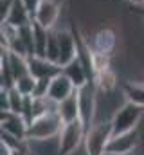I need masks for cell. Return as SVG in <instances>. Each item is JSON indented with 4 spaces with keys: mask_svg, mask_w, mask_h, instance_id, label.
I'll use <instances>...</instances> for the list:
<instances>
[{
    "mask_svg": "<svg viewBox=\"0 0 144 155\" xmlns=\"http://www.w3.org/2000/svg\"><path fill=\"white\" fill-rule=\"evenodd\" d=\"M61 71L70 78V81L76 85V88H79V87L87 85L88 81H92L90 76H88V72H87V69H85V65L81 63V60H79V58L72 60L70 63H69V65H65Z\"/></svg>",
    "mask_w": 144,
    "mask_h": 155,
    "instance_id": "cell-14",
    "label": "cell"
},
{
    "mask_svg": "<svg viewBox=\"0 0 144 155\" xmlns=\"http://www.w3.org/2000/svg\"><path fill=\"white\" fill-rule=\"evenodd\" d=\"M63 124L65 123L61 121L58 110H51V112L36 117V119H33L29 123L27 139H49V137H56V135L61 134Z\"/></svg>",
    "mask_w": 144,
    "mask_h": 155,
    "instance_id": "cell-2",
    "label": "cell"
},
{
    "mask_svg": "<svg viewBox=\"0 0 144 155\" xmlns=\"http://www.w3.org/2000/svg\"><path fill=\"white\" fill-rule=\"evenodd\" d=\"M76 90H77V88H76V85L70 81V78L61 71L60 74H56V76L51 79L47 97L52 99L54 103H61L63 99H67L69 96H72Z\"/></svg>",
    "mask_w": 144,
    "mask_h": 155,
    "instance_id": "cell-10",
    "label": "cell"
},
{
    "mask_svg": "<svg viewBox=\"0 0 144 155\" xmlns=\"http://www.w3.org/2000/svg\"><path fill=\"white\" fill-rule=\"evenodd\" d=\"M94 85H96L97 92H101V94L117 92V88H119V76H117L115 69L110 67V69H105V71L96 72V76H94Z\"/></svg>",
    "mask_w": 144,
    "mask_h": 155,
    "instance_id": "cell-12",
    "label": "cell"
},
{
    "mask_svg": "<svg viewBox=\"0 0 144 155\" xmlns=\"http://www.w3.org/2000/svg\"><path fill=\"white\" fill-rule=\"evenodd\" d=\"M121 90H123V97L126 101L135 103L139 107H144V81H141V79L124 81Z\"/></svg>",
    "mask_w": 144,
    "mask_h": 155,
    "instance_id": "cell-15",
    "label": "cell"
},
{
    "mask_svg": "<svg viewBox=\"0 0 144 155\" xmlns=\"http://www.w3.org/2000/svg\"><path fill=\"white\" fill-rule=\"evenodd\" d=\"M141 137H139V128L112 135L106 144L105 155H133L135 150L139 148Z\"/></svg>",
    "mask_w": 144,
    "mask_h": 155,
    "instance_id": "cell-6",
    "label": "cell"
},
{
    "mask_svg": "<svg viewBox=\"0 0 144 155\" xmlns=\"http://www.w3.org/2000/svg\"><path fill=\"white\" fill-rule=\"evenodd\" d=\"M36 83H38V79H36L31 72H27V74H24V76L16 78L13 87H15L20 94H24V96H34Z\"/></svg>",
    "mask_w": 144,
    "mask_h": 155,
    "instance_id": "cell-18",
    "label": "cell"
},
{
    "mask_svg": "<svg viewBox=\"0 0 144 155\" xmlns=\"http://www.w3.org/2000/svg\"><path fill=\"white\" fill-rule=\"evenodd\" d=\"M88 41L90 49L96 52H105V54H112L117 51L119 47V38H117V31L110 25H101L97 27L90 38H85Z\"/></svg>",
    "mask_w": 144,
    "mask_h": 155,
    "instance_id": "cell-7",
    "label": "cell"
},
{
    "mask_svg": "<svg viewBox=\"0 0 144 155\" xmlns=\"http://www.w3.org/2000/svg\"><path fill=\"white\" fill-rule=\"evenodd\" d=\"M61 9H63L61 0H41L38 9H36L34 16H33V20L38 22L40 25L47 27V29H54V27H58Z\"/></svg>",
    "mask_w": 144,
    "mask_h": 155,
    "instance_id": "cell-8",
    "label": "cell"
},
{
    "mask_svg": "<svg viewBox=\"0 0 144 155\" xmlns=\"http://www.w3.org/2000/svg\"><path fill=\"white\" fill-rule=\"evenodd\" d=\"M142 116H144V107H139V105L130 103V101L121 103V107L110 117V121H112V135L124 134V132L139 128Z\"/></svg>",
    "mask_w": 144,
    "mask_h": 155,
    "instance_id": "cell-1",
    "label": "cell"
},
{
    "mask_svg": "<svg viewBox=\"0 0 144 155\" xmlns=\"http://www.w3.org/2000/svg\"><path fill=\"white\" fill-rule=\"evenodd\" d=\"M22 2H24V5L27 7V11L31 13V16H34L36 9H38V5H40L41 0H22Z\"/></svg>",
    "mask_w": 144,
    "mask_h": 155,
    "instance_id": "cell-20",
    "label": "cell"
},
{
    "mask_svg": "<svg viewBox=\"0 0 144 155\" xmlns=\"http://www.w3.org/2000/svg\"><path fill=\"white\" fill-rule=\"evenodd\" d=\"M27 130H29V123L25 121L24 116L13 114V112H2V132L4 134H9L16 141H25Z\"/></svg>",
    "mask_w": 144,
    "mask_h": 155,
    "instance_id": "cell-9",
    "label": "cell"
},
{
    "mask_svg": "<svg viewBox=\"0 0 144 155\" xmlns=\"http://www.w3.org/2000/svg\"><path fill=\"white\" fill-rule=\"evenodd\" d=\"M58 114H60L61 121L65 124L79 119V97H77V90L72 96H69L67 99H63L61 103H58Z\"/></svg>",
    "mask_w": 144,
    "mask_h": 155,
    "instance_id": "cell-13",
    "label": "cell"
},
{
    "mask_svg": "<svg viewBox=\"0 0 144 155\" xmlns=\"http://www.w3.org/2000/svg\"><path fill=\"white\" fill-rule=\"evenodd\" d=\"M77 97H79V119L88 130L96 121H97V88L94 81H88L87 85L77 88Z\"/></svg>",
    "mask_w": 144,
    "mask_h": 155,
    "instance_id": "cell-4",
    "label": "cell"
},
{
    "mask_svg": "<svg viewBox=\"0 0 144 155\" xmlns=\"http://www.w3.org/2000/svg\"><path fill=\"white\" fill-rule=\"evenodd\" d=\"M132 5H144V0H128Z\"/></svg>",
    "mask_w": 144,
    "mask_h": 155,
    "instance_id": "cell-21",
    "label": "cell"
},
{
    "mask_svg": "<svg viewBox=\"0 0 144 155\" xmlns=\"http://www.w3.org/2000/svg\"><path fill=\"white\" fill-rule=\"evenodd\" d=\"M4 22L11 24V25H15V27H22V25L31 24V22H33V16H31V13L27 11V7L24 5L22 0H15L11 11H9V15H7V18H5Z\"/></svg>",
    "mask_w": 144,
    "mask_h": 155,
    "instance_id": "cell-16",
    "label": "cell"
},
{
    "mask_svg": "<svg viewBox=\"0 0 144 155\" xmlns=\"http://www.w3.org/2000/svg\"><path fill=\"white\" fill-rule=\"evenodd\" d=\"M27 63H29V72L36 78H54L56 74L61 72V67L54 61H51L49 58L43 56H27Z\"/></svg>",
    "mask_w": 144,
    "mask_h": 155,
    "instance_id": "cell-11",
    "label": "cell"
},
{
    "mask_svg": "<svg viewBox=\"0 0 144 155\" xmlns=\"http://www.w3.org/2000/svg\"><path fill=\"white\" fill-rule=\"evenodd\" d=\"M112 137V121L110 119H101L96 121L85 134V148L88 155H105L106 144Z\"/></svg>",
    "mask_w": 144,
    "mask_h": 155,
    "instance_id": "cell-3",
    "label": "cell"
},
{
    "mask_svg": "<svg viewBox=\"0 0 144 155\" xmlns=\"http://www.w3.org/2000/svg\"><path fill=\"white\" fill-rule=\"evenodd\" d=\"M33 36H34V56H47V45H49V36L51 29L40 25L33 20Z\"/></svg>",
    "mask_w": 144,
    "mask_h": 155,
    "instance_id": "cell-17",
    "label": "cell"
},
{
    "mask_svg": "<svg viewBox=\"0 0 144 155\" xmlns=\"http://www.w3.org/2000/svg\"><path fill=\"white\" fill-rule=\"evenodd\" d=\"M13 4H15V0H0V20H2V22L7 18V15H9Z\"/></svg>",
    "mask_w": 144,
    "mask_h": 155,
    "instance_id": "cell-19",
    "label": "cell"
},
{
    "mask_svg": "<svg viewBox=\"0 0 144 155\" xmlns=\"http://www.w3.org/2000/svg\"><path fill=\"white\" fill-rule=\"evenodd\" d=\"M85 134H87V128L81 123V119L63 124L60 134V155H69L76 148H79L85 141Z\"/></svg>",
    "mask_w": 144,
    "mask_h": 155,
    "instance_id": "cell-5",
    "label": "cell"
}]
</instances>
